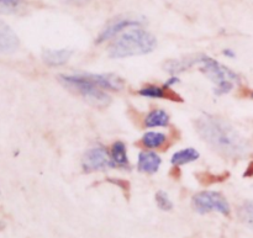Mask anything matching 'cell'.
<instances>
[{"label": "cell", "mask_w": 253, "mask_h": 238, "mask_svg": "<svg viewBox=\"0 0 253 238\" xmlns=\"http://www.w3.org/2000/svg\"><path fill=\"white\" fill-rule=\"evenodd\" d=\"M195 127L200 137L224 157L242 158L251 151L249 141L224 119L209 115L202 116L197 121Z\"/></svg>", "instance_id": "6da1fadb"}, {"label": "cell", "mask_w": 253, "mask_h": 238, "mask_svg": "<svg viewBox=\"0 0 253 238\" xmlns=\"http://www.w3.org/2000/svg\"><path fill=\"white\" fill-rule=\"evenodd\" d=\"M156 47L157 40L152 34L142 29H131L111 43L108 53L111 58H126L147 54Z\"/></svg>", "instance_id": "7a4b0ae2"}, {"label": "cell", "mask_w": 253, "mask_h": 238, "mask_svg": "<svg viewBox=\"0 0 253 238\" xmlns=\"http://www.w3.org/2000/svg\"><path fill=\"white\" fill-rule=\"evenodd\" d=\"M197 66L199 67L200 72L205 77L214 81L215 85H216L215 94L217 96L230 93L235 88V85L240 84V81H241L240 77L234 71L222 66L221 63H219L209 56H199Z\"/></svg>", "instance_id": "3957f363"}, {"label": "cell", "mask_w": 253, "mask_h": 238, "mask_svg": "<svg viewBox=\"0 0 253 238\" xmlns=\"http://www.w3.org/2000/svg\"><path fill=\"white\" fill-rule=\"evenodd\" d=\"M59 81L67 88L77 91L83 98H85L89 103L94 105L105 106L110 103V96L104 91V89L99 88L90 74H78V76H59Z\"/></svg>", "instance_id": "277c9868"}, {"label": "cell", "mask_w": 253, "mask_h": 238, "mask_svg": "<svg viewBox=\"0 0 253 238\" xmlns=\"http://www.w3.org/2000/svg\"><path fill=\"white\" fill-rule=\"evenodd\" d=\"M192 205L198 214H208V212L216 211L220 214L229 216L231 210L227 200L220 193L216 192H203L194 195Z\"/></svg>", "instance_id": "5b68a950"}, {"label": "cell", "mask_w": 253, "mask_h": 238, "mask_svg": "<svg viewBox=\"0 0 253 238\" xmlns=\"http://www.w3.org/2000/svg\"><path fill=\"white\" fill-rule=\"evenodd\" d=\"M82 164L85 172H98L115 168L111 156L104 147H94L86 151Z\"/></svg>", "instance_id": "8992f818"}, {"label": "cell", "mask_w": 253, "mask_h": 238, "mask_svg": "<svg viewBox=\"0 0 253 238\" xmlns=\"http://www.w3.org/2000/svg\"><path fill=\"white\" fill-rule=\"evenodd\" d=\"M141 25V21L136 19H119L116 21L109 24L103 31L100 32V35L96 39L95 43H103V42L108 41V40L113 39L116 35H119L120 32H123L124 30L131 29V27H138Z\"/></svg>", "instance_id": "52a82bcc"}, {"label": "cell", "mask_w": 253, "mask_h": 238, "mask_svg": "<svg viewBox=\"0 0 253 238\" xmlns=\"http://www.w3.org/2000/svg\"><path fill=\"white\" fill-rule=\"evenodd\" d=\"M19 44L14 30L0 20V53H12L19 48Z\"/></svg>", "instance_id": "ba28073f"}, {"label": "cell", "mask_w": 253, "mask_h": 238, "mask_svg": "<svg viewBox=\"0 0 253 238\" xmlns=\"http://www.w3.org/2000/svg\"><path fill=\"white\" fill-rule=\"evenodd\" d=\"M161 164H162V158L155 152L151 151H145L138 155L137 160V169L141 173L146 174H155L158 172Z\"/></svg>", "instance_id": "9c48e42d"}, {"label": "cell", "mask_w": 253, "mask_h": 238, "mask_svg": "<svg viewBox=\"0 0 253 238\" xmlns=\"http://www.w3.org/2000/svg\"><path fill=\"white\" fill-rule=\"evenodd\" d=\"M72 53L73 52L71 49L62 48V49H46L42 54V58H43L44 63L48 64V66L57 67L62 66L66 62H68V59L71 58Z\"/></svg>", "instance_id": "30bf717a"}, {"label": "cell", "mask_w": 253, "mask_h": 238, "mask_svg": "<svg viewBox=\"0 0 253 238\" xmlns=\"http://www.w3.org/2000/svg\"><path fill=\"white\" fill-rule=\"evenodd\" d=\"M198 58H199V56L183 57V58L180 59H170V61H168L167 63L165 64V69L168 73L175 76V74L182 73V72L187 71V69L195 66V64L198 63Z\"/></svg>", "instance_id": "8fae6325"}, {"label": "cell", "mask_w": 253, "mask_h": 238, "mask_svg": "<svg viewBox=\"0 0 253 238\" xmlns=\"http://www.w3.org/2000/svg\"><path fill=\"white\" fill-rule=\"evenodd\" d=\"M146 127H166L169 123V115L162 109H153L146 115L143 121Z\"/></svg>", "instance_id": "7c38bea8"}, {"label": "cell", "mask_w": 253, "mask_h": 238, "mask_svg": "<svg viewBox=\"0 0 253 238\" xmlns=\"http://www.w3.org/2000/svg\"><path fill=\"white\" fill-rule=\"evenodd\" d=\"M138 94L141 96H145V98H151V99H172L170 95L175 96L178 94L172 93L169 89L165 88V86L160 85H153V84H148V85H145L142 89L138 90Z\"/></svg>", "instance_id": "4fadbf2b"}, {"label": "cell", "mask_w": 253, "mask_h": 238, "mask_svg": "<svg viewBox=\"0 0 253 238\" xmlns=\"http://www.w3.org/2000/svg\"><path fill=\"white\" fill-rule=\"evenodd\" d=\"M111 159H113L115 167H121V168H128L130 167V163L127 159V151H126L125 143L118 141V142L114 143L111 146L110 151Z\"/></svg>", "instance_id": "5bb4252c"}, {"label": "cell", "mask_w": 253, "mask_h": 238, "mask_svg": "<svg viewBox=\"0 0 253 238\" xmlns=\"http://www.w3.org/2000/svg\"><path fill=\"white\" fill-rule=\"evenodd\" d=\"M199 152L194 148H185V150L178 151L170 158V163L174 167H179V165L187 164V163H192L199 158Z\"/></svg>", "instance_id": "9a60e30c"}, {"label": "cell", "mask_w": 253, "mask_h": 238, "mask_svg": "<svg viewBox=\"0 0 253 238\" xmlns=\"http://www.w3.org/2000/svg\"><path fill=\"white\" fill-rule=\"evenodd\" d=\"M167 141V135L162 132H155V131H151V132L145 133L141 138V143L145 146L146 148H160L161 146H163Z\"/></svg>", "instance_id": "2e32d148"}, {"label": "cell", "mask_w": 253, "mask_h": 238, "mask_svg": "<svg viewBox=\"0 0 253 238\" xmlns=\"http://www.w3.org/2000/svg\"><path fill=\"white\" fill-rule=\"evenodd\" d=\"M25 0H0V14H14L21 10Z\"/></svg>", "instance_id": "e0dca14e"}, {"label": "cell", "mask_w": 253, "mask_h": 238, "mask_svg": "<svg viewBox=\"0 0 253 238\" xmlns=\"http://www.w3.org/2000/svg\"><path fill=\"white\" fill-rule=\"evenodd\" d=\"M239 217L244 224L253 229V201H247L239 209Z\"/></svg>", "instance_id": "ac0fdd59"}, {"label": "cell", "mask_w": 253, "mask_h": 238, "mask_svg": "<svg viewBox=\"0 0 253 238\" xmlns=\"http://www.w3.org/2000/svg\"><path fill=\"white\" fill-rule=\"evenodd\" d=\"M156 202H157L158 207L163 211H169V210L173 209L172 200L169 199L168 194L165 192H158L156 194Z\"/></svg>", "instance_id": "d6986e66"}, {"label": "cell", "mask_w": 253, "mask_h": 238, "mask_svg": "<svg viewBox=\"0 0 253 238\" xmlns=\"http://www.w3.org/2000/svg\"><path fill=\"white\" fill-rule=\"evenodd\" d=\"M179 83V78H178L177 76H172V77H169V78L167 79V81H166L165 83V88H167V89H169L170 86H173V85H175V84H178Z\"/></svg>", "instance_id": "ffe728a7"}, {"label": "cell", "mask_w": 253, "mask_h": 238, "mask_svg": "<svg viewBox=\"0 0 253 238\" xmlns=\"http://www.w3.org/2000/svg\"><path fill=\"white\" fill-rule=\"evenodd\" d=\"M222 53H224L226 57H229V58H235V56H236V54H235V52L230 48L224 49V51H222Z\"/></svg>", "instance_id": "44dd1931"}, {"label": "cell", "mask_w": 253, "mask_h": 238, "mask_svg": "<svg viewBox=\"0 0 253 238\" xmlns=\"http://www.w3.org/2000/svg\"><path fill=\"white\" fill-rule=\"evenodd\" d=\"M244 175H245V177H253V162L250 163L249 168H247Z\"/></svg>", "instance_id": "7402d4cb"}, {"label": "cell", "mask_w": 253, "mask_h": 238, "mask_svg": "<svg viewBox=\"0 0 253 238\" xmlns=\"http://www.w3.org/2000/svg\"><path fill=\"white\" fill-rule=\"evenodd\" d=\"M250 96H251V98L253 99V91H251V94H250Z\"/></svg>", "instance_id": "603a6c76"}]
</instances>
